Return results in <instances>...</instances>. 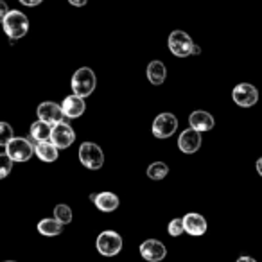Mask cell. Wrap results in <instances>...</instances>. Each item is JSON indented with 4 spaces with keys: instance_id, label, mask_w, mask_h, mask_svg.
<instances>
[{
    "instance_id": "cell-26",
    "label": "cell",
    "mask_w": 262,
    "mask_h": 262,
    "mask_svg": "<svg viewBox=\"0 0 262 262\" xmlns=\"http://www.w3.org/2000/svg\"><path fill=\"white\" fill-rule=\"evenodd\" d=\"M8 13H9L8 4H6L4 0H0V24L4 22V18H6V16H8Z\"/></svg>"
},
{
    "instance_id": "cell-1",
    "label": "cell",
    "mask_w": 262,
    "mask_h": 262,
    "mask_svg": "<svg viewBox=\"0 0 262 262\" xmlns=\"http://www.w3.org/2000/svg\"><path fill=\"white\" fill-rule=\"evenodd\" d=\"M2 27H4L6 34L9 36L11 43H15V40H20V38H24L27 34V31H29V20H27V16L24 15L22 11L13 9L4 18Z\"/></svg>"
},
{
    "instance_id": "cell-25",
    "label": "cell",
    "mask_w": 262,
    "mask_h": 262,
    "mask_svg": "<svg viewBox=\"0 0 262 262\" xmlns=\"http://www.w3.org/2000/svg\"><path fill=\"white\" fill-rule=\"evenodd\" d=\"M167 232H169V235H172V237L182 235V233L185 232V226H183V217L182 219H172V221L169 223V226H167Z\"/></svg>"
},
{
    "instance_id": "cell-12",
    "label": "cell",
    "mask_w": 262,
    "mask_h": 262,
    "mask_svg": "<svg viewBox=\"0 0 262 262\" xmlns=\"http://www.w3.org/2000/svg\"><path fill=\"white\" fill-rule=\"evenodd\" d=\"M178 147H180V151L185 155L196 153L201 147V133L192 129V127L182 131V135H180V139H178Z\"/></svg>"
},
{
    "instance_id": "cell-32",
    "label": "cell",
    "mask_w": 262,
    "mask_h": 262,
    "mask_svg": "<svg viewBox=\"0 0 262 262\" xmlns=\"http://www.w3.org/2000/svg\"><path fill=\"white\" fill-rule=\"evenodd\" d=\"M6 262H15V260H6Z\"/></svg>"
},
{
    "instance_id": "cell-15",
    "label": "cell",
    "mask_w": 262,
    "mask_h": 262,
    "mask_svg": "<svg viewBox=\"0 0 262 262\" xmlns=\"http://www.w3.org/2000/svg\"><path fill=\"white\" fill-rule=\"evenodd\" d=\"M189 124L192 129L196 131H210L214 127V117L210 115L208 112H203V110H196V112L190 113L189 117Z\"/></svg>"
},
{
    "instance_id": "cell-4",
    "label": "cell",
    "mask_w": 262,
    "mask_h": 262,
    "mask_svg": "<svg viewBox=\"0 0 262 262\" xmlns=\"http://www.w3.org/2000/svg\"><path fill=\"white\" fill-rule=\"evenodd\" d=\"M95 248L104 257H113L122 250V237L113 230H104L99 233L97 241H95Z\"/></svg>"
},
{
    "instance_id": "cell-13",
    "label": "cell",
    "mask_w": 262,
    "mask_h": 262,
    "mask_svg": "<svg viewBox=\"0 0 262 262\" xmlns=\"http://www.w3.org/2000/svg\"><path fill=\"white\" fill-rule=\"evenodd\" d=\"M61 110H63V113H65V117H69V119H77V117L83 115L84 110H86V102H84L83 97L72 94L63 99Z\"/></svg>"
},
{
    "instance_id": "cell-30",
    "label": "cell",
    "mask_w": 262,
    "mask_h": 262,
    "mask_svg": "<svg viewBox=\"0 0 262 262\" xmlns=\"http://www.w3.org/2000/svg\"><path fill=\"white\" fill-rule=\"evenodd\" d=\"M255 167H257V172H258V174L262 176V157L257 160V165H255Z\"/></svg>"
},
{
    "instance_id": "cell-28",
    "label": "cell",
    "mask_w": 262,
    "mask_h": 262,
    "mask_svg": "<svg viewBox=\"0 0 262 262\" xmlns=\"http://www.w3.org/2000/svg\"><path fill=\"white\" fill-rule=\"evenodd\" d=\"M69 2L72 6H76V8H83V6L88 4V0H69Z\"/></svg>"
},
{
    "instance_id": "cell-22",
    "label": "cell",
    "mask_w": 262,
    "mask_h": 262,
    "mask_svg": "<svg viewBox=\"0 0 262 262\" xmlns=\"http://www.w3.org/2000/svg\"><path fill=\"white\" fill-rule=\"evenodd\" d=\"M54 217L58 219L61 225H69L72 221V210H70L69 205H56L54 208Z\"/></svg>"
},
{
    "instance_id": "cell-9",
    "label": "cell",
    "mask_w": 262,
    "mask_h": 262,
    "mask_svg": "<svg viewBox=\"0 0 262 262\" xmlns=\"http://www.w3.org/2000/svg\"><path fill=\"white\" fill-rule=\"evenodd\" d=\"M232 99L241 108H250L258 101V92L253 84L250 83H239L232 92Z\"/></svg>"
},
{
    "instance_id": "cell-7",
    "label": "cell",
    "mask_w": 262,
    "mask_h": 262,
    "mask_svg": "<svg viewBox=\"0 0 262 262\" xmlns=\"http://www.w3.org/2000/svg\"><path fill=\"white\" fill-rule=\"evenodd\" d=\"M178 129V119L172 113H160L157 119L153 120V135L157 139H169V137L174 135V131Z\"/></svg>"
},
{
    "instance_id": "cell-2",
    "label": "cell",
    "mask_w": 262,
    "mask_h": 262,
    "mask_svg": "<svg viewBox=\"0 0 262 262\" xmlns=\"http://www.w3.org/2000/svg\"><path fill=\"white\" fill-rule=\"evenodd\" d=\"M95 84H97V79H95V74L92 69L88 67H81V69L76 70V74L72 76V90L76 95L79 97H88V95L94 94Z\"/></svg>"
},
{
    "instance_id": "cell-10",
    "label": "cell",
    "mask_w": 262,
    "mask_h": 262,
    "mask_svg": "<svg viewBox=\"0 0 262 262\" xmlns=\"http://www.w3.org/2000/svg\"><path fill=\"white\" fill-rule=\"evenodd\" d=\"M36 115L40 120H45V122L52 124V126L58 122H65V119H67L61 110V104H56V102H52V101L41 102L36 110Z\"/></svg>"
},
{
    "instance_id": "cell-18",
    "label": "cell",
    "mask_w": 262,
    "mask_h": 262,
    "mask_svg": "<svg viewBox=\"0 0 262 262\" xmlns=\"http://www.w3.org/2000/svg\"><path fill=\"white\" fill-rule=\"evenodd\" d=\"M52 133V124L45 122V120L38 119L36 122L31 124V139L34 142H43V140H51Z\"/></svg>"
},
{
    "instance_id": "cell-6",
    "label": "cell",
    "mask_w": 262,
    "mask_h": 262,
    "mask_svg": "<svg viewBox=\"0 0 262 262\" xmlns=\"http://www.w3.org/2000/svg\"><path fill=\"white\" fill-rule=\"evenodd\" d=\"M6 153L9 155V158L13 162H27L31 160V157L34 153V144L27 139H22V137H15L6 146Z\"/></svg>"
},
{
    "instance_id": "cell-31",
    "label": "cell",
    "mask_w": 262,
    "mask_h": 262,
    "mask_svg": "<svg viewBox=\"0 0 262 262\" xmlns=\"http://www.w3.org/2000/svg\"><path fill=\"white\" fill-rule=\"evenodd\" d=\"M201 52V49L198 47V45H194V49H192V54H200Z\"/></svg>"
},
{
    "instance_id": "cell-27",
    "label": "cell",
    "mask_w": 262,
    "mask_h": 262,
    "mask_svg": "<svg viewBox=\"0 0 262 262\" xmlns=\"http://www.w3.org/2000/svg\"><path fill=\"white\" fill-rule=\"evenodd\" d=\"M22 6H27V8H36V6H40L43 0H18Z\"/></svg>"
},
{
    "instance_id": "cell-11",
    "label": "cell",
    "mask_w": 262,
    "mask_h": 262,
    "mask_svg": "<svg viewBox=\"0 0 262 262\" xmlns=\"http://www.w3.org/2000/svg\"><path fill=\"white\" fill-rule=\"evenodd\" d=\"M140 255L146 258L147 262H160L165 258L167 250H165L164 243L157 239H147L140 244Z\"/></svg>"
},
{
    "instance_id": "cell-3",
    "label": "cell",
    "mask_w": 262,
    "mask_h": 262,
    "mask_svg": "<svg viewBox=\"0 0 262 262\" xmlns=\"http://www.w3.org/2000/svg\"><path fill=\"white\" fill-rule=\"evenodd\" d=\"M79 162L90 171H97L104 164V153L94 142H83L79 147Z\"/></svg>"
},
{
    "instance_id": "cell-23",
    "label": "cell",
    "mask_w": 262,
    "mask_h": 262,
    "mask_svg": "<svg viewBox=\"0 0 262 262\" xmlns=\"http://www.w3.org/2000/svg\"><path fill=\"white\" fill-rule=\"evenodd\" d=\"M15 139V131L8 122H0V146H8Z\"/></svg>"
},
{
    "instance_id": "cell-8",
    "label": "cell",
    "mask_w": 262,
    "mask_h": 262,
    "mask_svg": "<svg viewBox=\"0 0 262 262\" xmlns=\"http://www.w3.org/2000/svg\"><path fill=\"white\" fill-rule=\"evenodd\" d=\"M76 140V131L72 129V126L67 122H58L52 126L51 133V142L54 144L58 149H67L70 147Z\"/></svg>"
},
{
    "instance_id": "cell-17",
    "label": "cell",
    "mask_w": 262,
    "mask_h": 262,
    "mask_svg": "<svg viewBox=\"0 0 262 262\" xmlns=\"http://www.w3.org/2000/svg\"><path fill=\"white\" fill-rule=\"evenodd\" d=\"M95 207L99 208L101 212H113V210H117L119 208V198H117V194H113V192H99L97 194V198H95Z\"/></svg>"
},
{
    "instance_id": "cell-19",
    "label": "cell",
    "mask_w": 262,
    "mask_h": 262,
    "mask_svg": "<svg viewBox=\"0 0 262 262\" xmlns=\"http://www.w3.org/2000/svg\"><path fill=\"white\" fill-rule=\"evenodd\" d=\"M38 232L45 237H54V235H59V233L63 232V225L56 217L41 219V221L38 223Z\"/></svg>"
},
{
    "instance_id": "cell-14",
    "label": "cell",
    "mask_w": 262,
    "mask_h": 262,
    "mask_svg": "<svg viewBox=\"0 0 262 262\" xmlns=\"http://www.w3.org/2000/svg\"><path fill=\"white\" fill-rule=\"evenodd\" d=\"M183 226H185V232L189 233V235L200 237L207 232L208 225H207V219L201 214L189 212V214H185V217H183Z\"/></svg>"
},
{
    "instance_id": "cell-29",
    "label": "cell",
    "mask_w": 262,
    "mask_h": 262,
    "mask_svg": "<svg viewBox=\"0 0 262 262\" xmlns=\"http://www.w3.org/2000/svg\"><path fill=\"white\" fill-rule=\"evenodd\" d=\"M237 262H257V260H255L253 257H246V255H244V257H239V258H237Z\"/></svg>"
},
{
    "instance_id": "cell-5",
    "label": "cell",
    "mask_w": 262,
    "mask_h": 262,
    "mask_svg": "<svg viewBox=\"0 0 262 262\" xmlns=\"http://www.w3.org/2000/svg\"><path fill=\"white\" fill-rule=\"evenodd\" d=\"M169 51L176 56V58H187V56L192 54L194 49V41L185 31H172L171 36L167 40Z\"/></svg>"
},
{
    "instance_id": "cell-16",
    "label": "cell",
    "mask_w": 262,
    "mask_h": 262,
    "mask_svg": "<svg viewBox=\"0 0 262 262\" xmlns=\"http://www.w3.org/2000/svg\"><path fill=\"white\" fill-rule=\"evenodd\" d=\"M34 153L45 164H52V162L58 160L59 157V149L51 142V140H43V142H36L34 144Z\"/></svg>"
},
{
    "instance_id": "cell-21",
    "label": "cell",
    "mask_w": 262,
    "mask_h": 262,
    "mask_svg": "<svg viewBox=\"0 0 262 262\" xmlns=\"http://www.w3.org/2000/svg\"><path fill=\"white\" fill-rule=\"evenodd\" d=\"M167 174H169V167L164 162H155V164H151L149 167H147V176H149L151 180H155V182H160V180H164Z\"/></svg>"
},
{
    "instance_id": "cell-20",
    "label": "cell",
    "mask_w": 262,
    "mask_h": 262,
    "mask_svg": "<svg viewBox=\"0 0 262 262\" xmlns=\"http://www.w3.org/2000/svg\"><path fill=\"white\" fill-rule=\"evenodd\" d=\"M165 76H167V69L162 61H151L147 65V79L151 81V84H162L165 81Z\"/></svg>"
},
{
    "instance_id": "cell-24",
    "label": "cell",
    "mask_w": 262,
    "mask_h": 262,
    "mask_svg": "<svg viewBox=\"0 0 262 262\" xmlns=\"http://www.w3.org/2000/svg\"><path fill=\"white\" fill-rule=\"evenodd\" d=\"M11 169H13V160L9 158V155L0 153V180L8 178Z\"/></svg>"
}]
</instances>
